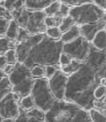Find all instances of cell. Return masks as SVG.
<instances>
[{
  "label": "cell",
  "instance_id": "obj_42",
  "mask_svg": "<svg viewBox=\"0 0 106 122\" xmlns=\"http://www.w3.org/2000/svg\"><path fill=\"white\" fill-rule=\"evenodd\" d=\"M2 122H14V120H13V119H3Z\"/></svg>",
  "mask_w": 106,
  "mask_h": 122
},
{
  "label": "cell",
  "instance_id": "obj_6",
  "mask_svg": "<svg viewBox=\"0 0 106 122\" xmlns=\"http://www.w3.org/2000/svg\"><path fill=\"white\" fill-rule=\"evenodd\" d=\"M69 16L72 18L76 25L81 26L96 23L106 18V11L94 3H91L71 7Z\"/></svg>",
  "mask_w": 106,
  "mask_h": 122
},
{
  "label": "cell",
  "instance_id": "obj_26",
  "mask_svg": "<svg viewBox=\"0 0 106 122\" xmlns=\"http://www.w3.org/2000/svg\"><path fill=\"white\" fill-rule=\"evenodd\" d=\"M63 18H61L59 17L55 16H46L44 18V25L47 28L50 27H59L60 24L61 23Z\"/></svg>",
  "mask_w": 106,
  "mask_h": 122
},
{
  "label": "cell",
  "instance_id": "obj_40",
  "mask_svg": "<svg viewBox=\"0 0 106 122\" xmlns=\"http://www.w3.org/2000/svg\"><path fill=\"white\" fill-rule=\"evenodd\" d=\"M7 64L8 63H7L5 55L0 56V70H3Z\"/></svg>",
  "mask_w": 106,
  "mask_h": 122
},
{
  "label": "cell",
  "instance_id": "obj_31",
  "mask_svg": "<svg viewBox=\"0 0 106 122\" xmlns=\"http://www.w3.org/2000/svg\"><path fill=\"white\" fill-rule=\"evenodd\" d=\"M59 68V65H48L44 66V78H50Z\"/></svg>",
  "mask_w": 106,
  "mask_h": 122
},
{
  "label": "cell",
  "instance_id": "obj_16",
  "mask_svg": "<svg viewBox=\"0 0 106 122\" xmlns=\"http://www.w3.org/2000/svg\"><path fill=\"white\" fill-rule=\"evenodd\" d=\"M91 44L98 50L104 51L106 48V29L100 31L96 35Z\"/></svg>",
  "mask_w": 106,
  "mask_h": 122
},
{
  "label": "cell",
  "instance_id": "obj_32",
  "mask_svg": "<svg viewBox=\"0 0 106 122\" xmlns=\"http://www.w3.org/2000/svg\"><path fill=\"white\" fill-rule=\"evenodd\" d=\"M30 35H31L26 30L21 27H19L16 43H21V42L26 41L29 38Z\"/></svg>",
  "mask_w": 106,
  "mask_h": 122
},
{
  "label": "cell",
  "instance_id": "obj_8",
  "mask_svg": "<svg viewBox=\"0 0 106 122\" xmlns=\"http://www.w3.org/2000/svg\"><path fill=\"white\" fill-rule=\"evenodd\" d=\"M91 46V42L80 36L72 41L63 44V52L72 60L84 62L89 53Z\"/></svg>",
  "mask_w": 106,
  "mask_h": 122
},
{
  "label": "cell",
  "instance_id": "obj_33",
  "mask_svg": "<svg viewBox=\"0 0 106 122\" xmlns=\"http://www.w3.org/2000/svg\"><path fill=\"white\" fill-rule=\"evenodd\" d=\"M93 108L106 114V97L93 102Z\"/></svg>",
  "mask_w": 106,
  "mask_h": 122
},
{
  "label": "cell",
  "instance_id": "obj_2",
  "mask_svg": "<svg viewBox=\"0 0 106 122\" xmlns=\"http://www.w3.org/2000/svg\"><path fill=\"white\" fill-rule=\"evenodd\" d=\"M63 43L49 38L45 33L30 35L26 41L16 43L18 61L31 69L35 65H59Z\"/></svg>",
  "mask_w": 106,
  "mask_h": 122
},
{
  "label": "cell",
  "instance_id": "obj_20",
  "mask_svg": "<svg viewBox=\"0 0 106 122\" xmlns=\"http://www.w3.org/2000/svg\"><path fill=\"white\" fill-rule=\"evenodd\" d=\"M88 113L91 122H106V114L102 112L92 108Z\"/></svg>",
  "mask_w": 106,
  "mask_h": 122
},
{
  "label": "cell",
  "instance_id": "obj_27",
  "mask_svg": "<svg viewBox=\"0 0 106 122\" xmlns=\"http://www.w3.org/2000/svg\"><path fill=\"white\" fill-rule=\"evenodd\" d=\"M30 70L32 76L34 79L44 77V66H43L35 65Z\"/></svg>",
  "mask_w": 106,
  "mask_h": 122
},
{
  "label": "cell",
  "instance_id": "obj_24",
  "mask_svg": "<svg viewBox=\"0 0 106 122\" xmlns=\"http://www.w3.org/2000/svg\"><path fill=\"white\" fill-rule=\"evenodd\" d=\"M45 34L49 38L54 40H60L62 35L61 31H60L59 27L57 26L47 28L45 31Z\"/></svg>",
  "mask_w": 106,
  "mask_h": 122
},
{
  "label": "cell",
  "instance_id": "obj_30",
  "mask_svg": "<svg viewBox=\"0 0 106 122\" xmlns=\"http://www.w3.org/2000/svg\"><path fill=\"white\" fill-rule=\"evenodd\" d=\"M106 86H98L93 92V97H94L95 100H101V99L106 97Z\"/></svg>",
  "mask_w": 106,
  "mask_h": 122
},
{
  "label": "cell",
  "instance_id": "obj_19",
  "mask_svg": "<svg viewBox=\"0 0 106 122\" xmlns=\"http://www.w3.org/2000/svg\"><path fill=\"white\" fill-rule=\"evenodd\" d=\"M16 42L10 41L5 36L0 37V56L4 55L10 49H14Z\"/></svg>",
  "mask_w": 106,
  "mask_h": 122
},
{
  "label": "cell",
  "instance_id": "obj_43",
  "mask_svg": "<svg viewBox=\"0 0 106 122\" xmlns=\"http://www.w3.org/2000/svg\"><path fill=\"white\" fill-rule=\"evenodd\" d=\"M3 120V118H2V117L0 116V122H2Z\"/></svg>",
  "mask_w": 106,
  "mask_h": 122
},
{
  "label": "cell",
  "instance_id": "obj_22",
  "mask_svg": "<svg viewBox=\"0 0 106 122\" xmlns=\"http://www.w3.org/2000/svg\"><path fill=\"white\" fill-rule=\"evenodd\" d=\"M61 3L59 0H56L51 3L49 5L46 7L43 10V11L46 16H53L56 15L59 11Z\"/></svg>",
  "mask_w": 106,
  "mask_h": 122
},
{
  "label": "cell",
  "instance_id": "obj_13",
  "mask_svg": "<svg viewBox=\"0 0 106 122\" xmlns=\"http://www.w3.org/2000/svg\"><path fill=\"white\" fill-rule=\"evenodd\" d=\"M56 0H23L24 6L29 10H43Z\"/></svg>",
  "mask_w": 106,
  "mask_h": 122
},
{
  "label": "cell",
  "instance_id": "obj_9",
  "mask_svg": "<svg viewBox=\"0 0 106 122\" xmlns=\"http://www.w3.org/2000/svg\"><path fill=\"white\" fill-rule=\"evenodd\" d=\"M21 98L14 92H10L0 100V116L3 119L15 120L19 114Z\"/></svg>",
  "mask_w": 106,
  "mask_h": 122
},
{
  "label": "cell",
  "instance_id": "obj_38",
  "mask_svg": "<svg viewBox=\"0 0 106 122\" xmlns=\"http://www.w3.org/2000/svg\"><path fill=\"white\" fill-rule=\"evenodd\" d=\"M93 3L98 7H99L100 8L104 10H106V0H94Z\"/></svg>",
  "mask_w": 106,
  "mask_h": 122
},
{
  "label": "cell",
  "instance_id": "obj_4",
  "mask_svg": "<svg viewBox=\"0 0 106 122\" xmlns=\"http://www.w3.org/2000/svg\"><path fill=\"white\" fill-rule=\"evenodd\" d=\"M11 16L19 26L26 30L31 35L45 33L46 27L44 21L46 16L43 10H29L24 6L11 13Z\"/></svg>",
  "mask_w": 106,
  "mask_h": 122
},
{
  "label": "cell",
  "instance_id": "obj_3",
  "mask_svg": "<svg viewBox=\"0 0 106 122\" xmlns=\"http://www.w3.org/2000/svg\"><path fill=\"white\" fill-rule=\"evenodd\" d=\"M88 111L66 100H56L44 113V122H90Z\"/></svg>",
  "mask_w": 106,
  "mask_h": 122
},
{
  "label": "cell",
  "instance_id": "obj_39",
  "mask_svg": "<svg viewBox=\"0 0 106 122\" xmlns=\"http://www.w3.org/2000/svg\"><path fill=\"white\" fill-rule=\"evenodd\" d=\"M14 65H11V64H7L4 67V68L2 70L5 74H6L7 75H9L13 70Z\"/></svg>",
  "mask_w": 106,
  "mask_h": 122
},
{
  "label": "cell",
  "instance_id": "obj_12",
  "mask_svg": "<svg viewBox=\"0 0 106 122\" xmlns=\"http://www.w3.org/2000/svg\"><path fill=\"white\" fill-rule=\"evenodd\" d=\"M44 113L36 107L29 111H24L19 108V114L14 122H44Z\"/></svg>",
  "mask_w": 106,
  "mask_h": 122
},
{
  "label": "cell",
  "instance_id": "obj_11",
  "mask_svg": "<svg viewBox=\"0 0 106 122\" xmlns=\"http://www.w3.org/2000/svg\"><path fill=\"white\" fill-rule=\"evenodd\" d=\"M80 34L88 41L91 42L98 32L106 29V18L93 23L79 26Z\"/></svg>",
  "mask_w": 106,
  "mask_h": 122
},
{
  "label": "cell",
  "instance_id": "obj_28",
  "mask_svg": "<svg viewBox=\"0 0 106 122\" xmlns=\"http://www.w3.org/2000/svg\"><path fill=\"white\" fill-rule=\"evenodd\" d=\"M60 2L69 7H74L81 6L87 3H93L94 0H59Z\"/></svg>",
  "mask_w": 106,
  "mask_h": 122
},
{
  "label": "cell",
  "instance_id": "obj_15",
  "mask_svg": "<svg viewBox=\"0 0 106 122\" xmlns=\"http://www.w3.org/2000/svg\"><path fill=\"white\" fill-rule=\"evenodd\" d=\"M12 92V86L8 75L0 70V100Z\"/></svg>",
  "mask_w": 106,
  "mask_h": 122
},
{
  "label": "cell",
  "instance_id": "obj_10",
  "mask_svg": "<svg viewBox=\"0 0 106 122\" xmlns=\"http://www.w3.org/2000/svg\"><path fill=\"white\" fill-rule=\"evenodd\" d=\"M67 80L68 76L64 73L60 68L54 75L48 79L50 90L57 100H64Z\"/></svg>",
  "mask_w": 106,
  "mask_h": 122
},
{
  "label": "cell",
  "instance_id": "obj_23",
  "mask_svg": "<svg viewBox=\"0 0 106 122\" xmlns=\"http://www.w3.org/2000/svg\"><path fill=\"white\" fill-rule=\"evenodd\" d=\"M33 99L31 95L21 98L19 101V108L24 111H29L35 108Z\"/></svg>",
  "mask_w": 106,
  "mask_h": 122
},
{
  "label": "cell",
  "instance_id": "obj_21",
  "mask_svg": "<svg viewBox=\"0 0 106 122\" xmlns=\"http://www.w3.org/2000/svg\"><path fill=\"white\" fill-rule=\"evenodd\" d=\"M82 63V62H80L75 60H72L71 62L67 65L60 66V70L66 75L69 76L76 71L79 68L80 66L81 65Z\"/></svg>",
  "mask_w": 106,
  "mask_h": 122
},
{
  "label": "cell",
  "instance_id": "obj_44",
  "mask_svg": "<svg viewBox=\"0 0 106 122\" xmlns=\"http://www.w3.org/2000/svg\"></svg>",
  "mask_w": 106,
  "mask_h": 122
},
{
  "label": "cell",
  "instance_id": "obj_34",
  "mask_svg": "<svg viewBox=\"0 0 106 122\" xmlns=\"http://www.w3.org/2000/svg\"><path fill=\"white\" fill-rule=\"evenodd\" d=\"M71 7L69 6L66 5L64 3L61 4V6H60V9L59 11L58 12V13L54 15L55 16L59 17L61 18H64L65 17L69 16V10Z\"/></svg>",
  "mask_w": 106,
  "mask_h": 122
},
{
  "label": "cell",
  "instance_id": "obj_17",
  "mask_svg": "<svg viewBox=\"0 0 106 122\" xmlns=\"http://www.w3.org/2000/svg\"><path fill=\"white\" fill-rule=\"evenodd\" d=\"M19 28V26L18 24L17 23V22L14 20L12 19L10 20L8 27L7 28L6 32L5 34V37L9 39L10 41L16 42L18 34Z\"/></svg>",
  "mask_w": 106,
  "mask_h": 122
},
{
  "label": "cell",
  "instance_id": "obj_25",
  "mask_svg": "<svg viewBox=\"0 0 106 122\" xmlns=\"http://www.w3.org/2000/svg\"><path fill=\"white\" fill-rule=\"evenodd\" d=\"M74 25H76V24H75L72 18L70 16H67L63 18L61 23L60 24V25L59 26V28L63 33L64 32L68 30L69 28H71Z\"/></svg>",
  "mask_w": 106,
  "mask_h": 122
},
{
  "label": "cell",
  "instance_id": "obj_29",
  "mask_svg": "<svg viewBox=\"0 0 106 122\" xmlns=\"http://www.w3.org/2000/svg\"><path fill=\"white\" fill-rule=\"evenodd\" d=\"M4 55L6 58L8 64L14 65L18 62L16 52L15 51V49H10L5 53Z\"/></svg>",
  "mask_w": 106,
  "mask_h": 122
},
{
  "label": "cell",
  "instance_id": "obj_35",
  "mask_svg": "<svg viewBox=\"0 0 106 122\" xmlns=\"http://www.w3.org/2000/svg\"><path fill=\"white\" fill-rule=\"evenodd\" d=\"M72 60V59L69 56L62 52L59 56V65L60 66H66L71 62Z\"/></svg>",
  "mask_w": 106,
  "mask_h": 122
},
{
  "label": "cell",
  "instance_id": "obj_7",
  "mask_svg": "<svg viewBox=\"0 0 106 122\" xmlns=\"http://www.w3.org/2000/svg\"><path fill=\"white\" fill-rule=\"evenodd\" d=\"M30 95L35 107L44 113L49 110L56 100L50 90L48 80L44 77L34 79Z\"/></svg>",
  "mask_w": 106,
  "mask_h": 122
},
{
  "label": "cell",
  "instance_id": "obj_1",
  "mask_svg": "<svg viewBox=\"0 0 106 122\" xmlns=\"http://www.w3.org/2000/svg\"><path fill=\"white\" fill-rule=\"evenodd\" d=\"M106 50L91 45L86 59L75 72L68 76L64 100L76 104L85 110L93 108V92L106 77Z\"/></svg>",
  "mask_w": 106,
  "mask_h": 122
},
{
  "label": "cell",
  "instance_id": "obj_18",
  "mask_svg": "<svg viewBox=\"0 0 106 122\" xmlns=\"http://www.w3.org/2000/svg\"><path fill=\"white\" fill-rule=\"evenodd\" d=\"M3 5L11 14L19 10L24 6L23 0H4Z\"/></svg>",
  "mask_w": 106,
  "mask_h": 122
},
{
  "label": "cell",
  "instance_id": "obj_5",
  "mask_svg": "<svg viewBox=\"0 0 106 122\" xmlns=\"http://www.w3.org/2000/svg\"><path fill=\"white\" fill-rule=\"evenodd\" d=\"M12 86V92L22 98L30 95L34 78L31 70L21 63L14 64L13 71L8 75Z\"/></svg>",
  "mask_w": 106,
  "mask_h": 122
},
{
  "label": "cell",
  "instance_id": "obj_36",
  "mask_svg": "<svg viewBox=\"0 0 106 122\" xmlns=\"http://www.w3.org/2000/svg\"><path fill=\"white\" fill-rule=\"evenodd\" d=\"M10 20L0 18V37L5 36L7 28L8 27Z\"/></svg>",
  "mask_w": 106,
  "mask_h": 122
},
{
  "label": "cell",
  "instance_id": "obj_14",
  "mask_svg": "<svg viewBox=\"0 0 106 122\" xmlns=\"http://www.w3.org/2000/svg\"><path fill=\"white\" fill-rule=\"evenodd\" d=\"M80 36H81V34H80L79 26L74 25L66 31L62 33L60 41L63 44L67 43L75 40Z\"/></svg>",
  "mask_w": 106,
  "mask_h": 122
},
{
  "label": "cell",
  "instance_id": "obj_37",
  "mask_svg": "<svg viewBox=\"0 0 106 122\" xmlns=\"http://www.w3.org/2000/svg\"><path fill=\"white\" fill-rule=\"evenodd\" d=\"M3 3H0V18H5L8 20H11L13 19L11 16V14L10 13V12H8L6 9L4 8L3 5Z\"/></svg>",
  "mask_w": 106,
  "mask_h": 122
},
{
  "label": "cell",
  "instance_id": "obj_41",
  "mask_svg": "<svg viewBox=\"0 0 106 122\" xmlns=\"http://www.w3.org/2000/svg\"><path fill=\"white\" fill-rule=\"evenodd\" d=\"M106 77L101 78V80H100V85L106 86Z\"/></svg>",
  "mask_w": 106,
  "mask_h": 122
}]
</instances>
